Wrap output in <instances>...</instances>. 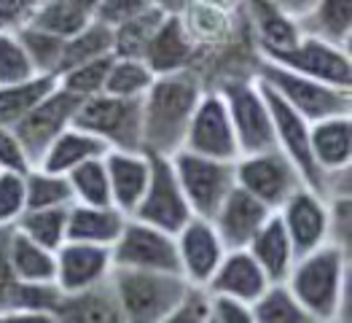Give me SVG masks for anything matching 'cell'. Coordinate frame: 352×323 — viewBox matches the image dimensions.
Segmentation results:
<instances>
[{
  "label": "cell",
  "instance_id": "30",
  "mask_svg": "<svg viewBox=\"0 0 352 323\" xmlns=\"http://www.w3.org/2000/svg\"><path fill=\"white\" fill-rule=\"evenodd\" d=\"M8 259L19 283H54V251L41 248L16 229L11 232Z\"/></svg>",
  "mask_w": 352,
  "mask_h": 323
},
{
  "label": "cell",
  "instance_id": "48",
  "mask_svg": "<svg viewBox=\"0 0 352 323\" xmlns=\"http://www.w3.org/2000/svg\"><path fill=\"white\" fill-rule=\"evenodd\" d=\"M38 0H0V32H19L30 25Z\"/></svg>",
  "mask_w": 352,
  "mask_h": 323
},
{
  "label": "cell",
  "instance_id": "1",
  "mask_svg": "<svg viewBox=\"0 0 352 323\" xmlns=\"http://www.w3.org/2000/svg\"><path fill=\"white\" fill-rule=\"evenodd\" d=\"M194 70H177L156 76L140 97L143 114V151L148 156H173L183 148L191 114L205 92Z\"/></svg>",
  "mask_w": 352,
  "mask_h": 323
},
{
  "label": "cell",
  "instance_id": "43",
  "mask_svg": "<svg viewBox=\"0 0 352 323\" xmlns=\"http://www.w3.org/2000/svg\"><path fill=\"white\" fill-rule=\"evenodd\" d=\"M148 3H153V0H97L91 19L102 22L105 28L116 30L124 22H129L132 17H138Z\"/></svg>",
  "mask_w": 352,
  "mask_h": 323
},
{
  "label": "cell",
  "instance_id": "12",
  "mask_svg": "<svg viewBox=\"0 0 352 323\" xmlns=\"http://www.w3.org/2000/svg\"><path fill=\"white\" fill-rule=\"evenodd\" d=\"M269 62H277L298 76L323 81L328 87L352 89V59L350 49H342L336 43H328L318 35H301V41L294 49L277 54V57H261Z\"/></svg>",
  "mask_w": 352,
  "mask_h": 323
},
{
  "label": "cell",
  "instance_id": "53",
  "mask_svg": "<svg viewBox=\"0 0 352 323\" xmlns=\"http://www.w3.org/2000/svg\"><path fill=\"white\" fill-rule=\"evenodd\" d=\"M331 323H347V321H331Z\"/></svg>",
  "mask_w": 352,
  "mask_h": 323
},
{
  "label": "cell",
  "instance_id": "31",
  "mask_svg": "<svg viewBox=\"0 0 352 323\" xmlns=\"http://www.w3.org/2000/svg\"><path fill=\"white\" fill-rule=\"evenodd\" d=\"M54 87L57 76H35L30 81L0 87V127L14 129Z\"/></svg>",
  "mask_w": 352,
  "mask_h": 323
},
{
  "label": "cell",
  "instance_id": "9",
  "mask_svg": "<svg viewBox=\"0 0 352 323\" xmlns=\"http://www.w3.org/2000/svg\"><path fill=\"white\" fill-rule=\"evenodd\" d=\"M113 269H140V272H170L177 269L175 235H167L156 227H148L138 218H126L121 235L111 245Z\"/></svg>",
  "mask_w": 352,
  "mask_h": 323
},
{
  "label": "cell",
  "instance_id": "13",
  "mask_svg": "<svg viewBox=\"0 0 352 323\" xmlns=\"http://www.w3.org/2000/svg\"><path fill=\"white\" fill-rule=\"evenodd\" d=\"M113 272L111 248L67 240L54 251V286L65 296L84 294L108 283Z\"/></svg>",
  "mask_w": 352,
  "mask_h": 323
},
{
  "label": "cell",
  "instance_id": "17",
  "mask_svg": "<svg viewBox=\"0 0 352 323\" xmlns=\"http://www.w3.org/2000/svg\"><path fill=\"white\" fill-rule=\"evenodd\" d=\"M177 248V269L180 278L191 286L205 291L207 280L212 278V272L218 269L226 248L221 242V237L215 232V227L207 218H191L180 232L175 235Z\"/></svg>",
  "mask_w": 352,
  "mask_h": 323
},
{
  "label": "cell",
  "instance_id": "44",
  "mask_svg": "<svg viewBox=\"0 0 352 323\" xmlns=\"http://www.w3.org/2000/svg\"><path fill=\"white\" fill-rule=\"evenodd\" d=\"M30 167H32V162H30L22 140L16 138V132L11 127H0V170L25 176Z\"/></svg>",
  "mask_w": 352,
  "mask_h": 323
},
{
  "label": "cell",
  "instance_id": "10",
  "mask_svg": "<svg viewBox=\"0 0 352 323\" xmlns=\"http://www.w3.org/2000/svg\"><path fill=\"white\" fill-rule=\"evenodd\" d=\"M132 218L143 221L148 227H156L167 235H177L194 218L191 207L177 186L170 156H151V178H148L146 194L140 205L135 207Z\"/></svg>",
  "mask_w": 352,
  "mask_h": 323
},
{
  "label": "cell",
  "instance_id": "27",
  "mask_svg": "<svg viewBox=\"0 0 352 323\" xmlns=\"http://www.w3.org/2000/svg\"><path fill=\"white\" fill-rule=\"evenodd\" d=\"M170 11H175V8L164 6V3H148L138 17H132L129 22L113 30V57H146V49L151 46L153 35L159 32Z\"/></svg>",
  "mask_w": 352,
  "mask_h": 323
},
{
  "label": "cell",
  "instance_id": "33",
  "mask_svg": "<svg viewBox=\"0 0 352 323\" xmlns=\"http://www.w3.org/2000/svg\"><path fill=\"white\" fill-rule=\"evenodd\" d=\"M14 229L46 251H57L62 242H67V207L25 210Z\"/></svg>",
  "mask_w": 352,
  "mask_h": 323
},
{
  "label": "cell",
  "instance_id": "16",
  "mask_svg": "<svg viewBox=\"0 0 352 323\" xmlns=\"http://www.w3.org/2000/svg\"><path fill=\"white\" fill-rule=\"evenodd\" d=\"M291 237L296 256H304L325 242H331V213L323 194L301 186L274 210Z\"/></svg>",
  "mask_w": 352,
  "mask_h": 323
},
{
  "label": "cell",
  "instance_id": "20",
  "mask_svg": "<svg viewBox=\"0 0 352 323\" xmlns=\"http://www.w3.org/2000/svg\"><path fill=\"white\" fill-rule=\"evenodd\" d=\"M102 162L111 183V205L124 216H132L146 194L151 178V156L146 151H108Z\"/></svg>",
  "mask_w": 352,
  "mask_h": 323
},
{
  "label": "cell",
  "instance_id": "51",
  "mask_svg": "<svg viewBox=\"0 0 352 323\" xmlns=\"http://www.w3.org/2000/svg\"><path fill=\"white\" fill-rule=\"evenodd\" d=\"M62 3L78 6V8H84V11H89V14H94V6H97V0H62Z\"/></svg>",
  "mask_w": 352,
  "mask_h": 323
},
{
  "label": "cell",
  "instance_id": "49",
  "mask_svg": "<svg viewBox=\"0 0 352 323\" xmlns=\"http://www.w3.org/2000/svg\"><path fill=\"white\" fill-rule=\"evenodd\" d=\"M0 323H62L57 313H43V310H14L0 315Z\"/></svg>",
  "mask_w": 352,
  "mask_h": 323
},
{
  "label": "cell",
  "instance_id": "29",
  "mask_svg": "<svg viewBox=\"0 0 352 323\" xmlns=\"http://www.w3.org/2000/svg\"><path fill=\"white\" fill-rule=\"evenodd\" d=\"M57 315L62 323H124L108 283L89 289L84 294L62 296Z\"/></svg>",
  "mask_w": 352,
  "mask_h": 323
},
{
  "label": "cell",
  "instance_id": "24",
  "mask_svg": "<svg viewBox=\"0 0 352 323\" xmlns=\"http://www.w3.org/2000/svg\"><path fill=\"white\" fill-rule=\"evenodd\" d=\"M248 253L264 269L269 283H285L288 280L291 267L296 262V251L277 213H272L264 221V227L253 235L250 245H248Z\"/></svg>",
  "mask_w": 352,
  "mask_h": 323
},
{
  "label": "cell",
  "instance_id": "34",
  "mask_svg": "<svg viewBox=\"0 0 352 323\" xmlns=\"http://www.w3.org/2000/svg\"><path fill=\"white\" fill-rule=\"evenodd\" d=\"M256 323H318L296 302L285 283H272L253 304Z\"/></svg>",
  "mask_w": 352,
  "mask_h": 323
},
{
  "label": "cell",
  "instance_id": "21",
  "mask_svg": "<svg viewBox=\"0 0 352 323\" xmlns=\"http://www.w3.org/2000/svg\"><path fill=\"white\" fill-rule=\"evenodd\" d=\"M309 151L318 170L331 176L350 173L352 167V116H331L309 124Z\"/></svg>",
  "mask_w": 352,
  "mask_h": 323
},
{
  "label": "cell",
  "instance_id": "52",
  "mask_svg": "<svg viewBox=\"0 0 352 323\" xmlns=\"http://www.w3.org/2000/svg\"><path fill=\"white\" fill-rule=\"evenodd\" d=\"M153 3H164V6H170V8H177V0H153Z\"/></svg>",
  "mask_w": 352,
  "mask_h": 323
},
{
  "label": "cell",
  "instance_id": "5",
  "mask_svg": "<svg viewBox=\"0 0 352 323\" xmlns=\"http://www.w3.org/2000/svg\"><path fill=\"white\" fill-rule=\"evenodd\" d=\"M73 127L102 140L108 151H143V114L140 97L97 94L78 103Z\"/></svg>",
  "mask_w": 352,
  "mask_h": 323
},
{
  "label": "cell",
  "instance_id": "2",
  "mask_svg": "<svg viewBox=\"0 0 352 323\" xmlns=\"http://www.w3.org/2000/svg\"><path fill=\"white\" fill-rule=\"evenodd\" d=\"M347 248L339 242H325L304 256H296L285 286L296 296V302L312 315V321H347Z\"/></svg>",
  "mask_w": 352,
  "mask_h": 323
},
{
  "label": "cell",
  "instance_id": "32",
  "mask_svg": "<svg viewBox=\"0 0 352 323\" xmlns=\"http://www.w3.org/2000/svg\"><path fill=\"white\" fill-rule=\"evenodd\" d=\"M102 57H113V30L105 28L97 19H91L87 28L78 30L76 35H70L62 43L59 73L67 70V67H76V65L94 62V59H102Z\"/></svg>",
  "mask_w": 352,
  "mask_h": 323
},
{
  "label": "cell",
  "instance_id": "36",
  "mask_svg": "<svg viewBox=\"0 0 352 323\" xmlns=\"http://www.w3.org/2000/svg\"><path fill=\"white\" fill-rule=\"evenodd\" d=\"M89 22H91L89 11L78 8V6H70V3H62V0H38V8L30 19V25L46 30L62 41H67L70 35L84 30Z\"/></svg>",
  "mask_w": 352,
  "mask_h": 323
},
{
  "label": "cell",
  "instance_id": "40",
  "mask_svg": "<svg viewBox=\"0 0 352 323\" xmlns=\"http://www.w3.org/2000/svg\"><path fill=\"white\" fill-rule=\"evenodd\" d=\"M108 67H111V57L67 67V70H62L57 76V87L62 92H67V94H73L76 100H89V97L105 94Z\"/></svg>",
  "mask_w": 352,
  "mask_h": 323
},
{
  "label": "cell",
  "instance_id": "54",
  "mask_svg": "<svg viewBox=\"0 0 352 323\" xmlns=\"http://www.w3.org/2000/svg\"><path fill=\"white\" fill-rule=\"evenodd\" d=\"M210 323H212V321H210Z\"/></svg>",
  "mask_w": 352,
  "mask_h": 323
},
{
  "label": "cell",
  "instance_id": "18",
  "mask_svg": "<svg viewBox=\"0 0 352 323\" xmlns=\"http://www.w3.org/2000/svg\"><path fill=\"white\" fill-rule=\"evenodd\" d=\"M269 216H272L269 207L261 205L248 191H242L239 186H234L226 194V200L221 202V207L212 213L210 224L215 227V232H218L226 251H242V248L250 245L253 235L264 227Z\"/></svg>",
  "mask_w": 352,
  "mask_h": 323
},
{
  "label": "cell",
  "instance_id": "15",
  "mask_svg": "<svg viewBox=\"0 0 352 323\" xmlns=\"http://www.w3.org/2000/svg\"><path fill=\"white\" fill-rule=\"evenodd\" d=\"M78 103L81 100H76L73 94L54 87L30 111L28 116L14 127L16 138L22 140V146L28 151L32 167L43 156V151L52 146L67 127H73V116L78 111Z\"/></svg>",
  "mask_w": 352,
  "mask_h": 323
},
{
  "label": "cell",
  "instance_id": "46",
  "mask_svg": "<svg viewBox=\"0 0 352 323\" xmlns=\"http://www.w3.org/2000/svg\"><path fill=\"white\" fill-rule=\"evenodd\" d=\"M11 232H14V227H0V315H6L11 310V296H14V289L19 283L14 269H11V259H8Z\"/></svg>",
  "mask_w": 352,
  "mask_h": 323
},
{
  "label": "cell",
  "instance_id": "50",
  "mask_svg": "<svg viewBox=\"0 0 352 323\" xmlns=\"http://www.w3.org/2000/svg\"><path fill=\"white\" fill-rule=\"evenodd\" d=\"M272 6H277L280 11H285L288 17H294V19H304L307 14H309V8L315 6V0H269Z\"/></svg>",
  "mask_w": 352,
  "mask_h": 323
},
{
  "label": "cell",
  "instance_id": "45",
  "mask_svg": "<svg viewBox=\"0 0 352 323\" xmlns=\"http://www.w3.org/2000/svg\"><path fill=\"white\" fill-rule=\"evenodd\" d=\"M159 323H210V296L199 289H191L188 296Z\"/></svg>",
  "mask_w": 352,
  "mask_h": 323
},
{
  "label": "cell",
  "instance_id": "47",
  "mask_svg": "<svg viewBox=\"0 0 352 323\" xmlns=\"http://www.w3.org/2000/svg\"><path fill=\"white\" fill-rule=\"evenodd\" d=\"M210 321L212 323H256L253 307L236 299L210 296Z\"/></svg>",
  "mask_w": 352,
  "mask_h": 323
},
{
  "label": "cell",
  "instance_id": "38",
  "mask_svg": "<svg viewBox=\"0 0 352 323\" xmlns=\"http://www.w3.org/2000/svg\"><path fill=\"white\" fill-rule=\"evenodd\" d=\"M25 191H28V210L73 205V191H70L67 178L46 173L41 167H30L25 173Z\"/></svg>",
  "mask_w": 352,
  "mask_h": 323
},
{
  "label": "cell",
  "instance_id": "11",
  "mask_svg": "<svg viewBox=\"0 0 352 323\" xmlns=\"http://www.w3.org/2000/svg\"><path fill=\"white\" fill-rule=\"evenodd\" d=\"M183 148L191 154L207 156V159H218V162H236L239 159L234 127H232L226 103L218 94V89L202 92V97L191 114V121H188Z\"/></svg>",
  "mask_w": 352,
  "mask_h": 323
},
{
  "label": "cell",
  "instance_id": "6",
  "mask_svg": "<svg viewBox=\"0 0 352 323\" xmlns=\"http://www.w3.org/2000/svg\"><path fill=\"white\" fill-rule=\"evenodd\" d=\"M218 94L226 103V111L232 118L236 135V146L239 156L242 154H256L274 146V129H272V114L266 105L264 89L253 79V73L248 76H226L218 87Z\"/></svg>",
  "mask_w": 352,
  "mask_h": 323
},
{
  "label": "cell",
  "instance_id": "7",
  "mask_svg": "<svg viewBox=\"0 0 352 323\" xmlns=\"http://www.w3.org/2000/svg\"><path fill=\"white\" fill-rule=\"evenodd\" d=\"M177 186L197 218H212L226 194L234 189V162H218L180 148L170 156Z\"/></svg>",
  "mask_w": 352,
  "mask_h": 323
},
{
  "label": "cell",
  "instance_id": "39",
  "mask_svg": "<svg viewBox=\"0 0 352 323\" xmlns=\"http://www.w3.org/2000/svg\"><path fill=\"white\" fill-rule=\"evenodd\" d=\"M16 38L25 46L30 65L38 76H57L59 62H62V43H65L62 38L35 28V25H25L16 32Z\"/></svg>",
  "mask_w": 352,
  "mask_h": 323
},
{
  "label": "cell",
  "instance_id": "41",
  "mask_svg": "<svg viewBox=\"0 0 352 323\" xmlns=\"http://www.w3.org/2000/svg\"><path fill=\"white\" fill-rule=\"evenodd\" d=\"M38 73L32 70L25 46L19 43L16 32H0V87L30 81Z\"/></svg>",
  "mask_w": 352,
  "mask_h": 323
},
{
  "label": "cell",
  "instance_id": "14",
  "mask_svg": "<svg viewBox=\"0 0 352 323\" xmlns=\"http://www.w3.org/2000/svg\"><path fill=\"white\" fill-rule=\"evenodd\" d=\"M264 89V87H261ZM266 105L272 114V129H274V146L280 148L298 170V176L304 180L307 189L318 191L325 197V178L318 170L312 151H309V121L298 116L296 111H291L277 94H272L269 89H264Z\"/></svg>",
  "mask_w": 352,
  "mask_h": 323
},
{
  "label": "cell",
  "instance_id": "4",
  "mask_svg": "<svg viewBox=\"0 0 352 323\" xmlns=\"http://www.w3.org/2000/svg\"><path fill=\"white\" fill-rule=\"evenodd\" d=\"M108 286L124 323H159L191 291L180 275L140 269H113Z\"/></svg>",
  "mask_w": 352,
  "mask_h": 323
},
{
  "label": "cell",
  "instance_id": "42",
  "mask_svg": "<svg viewBox=\"0 0 352 323\" xmlns=\"http://www.w3.org/2000/svg\"><path fill=\"white\" fill-rule=\"evenodd\" d=\"M28 210L25 176L0 170V227H14Z\"/></svg>",
  "mask_w": 352,
  "mask_h": 323
},
{
  "label": "cell",
  "instance_id": "8",
  "mask_svg": "<svg viewBox=\"0 0 352 323\" xmlns=\"http://www.w3.org/2000/svg\"><path fill=\"white\" fill-rule=\"evenodd\" d=\"M234 183L256 197L272 213L304 186V180L294 167V162L280 148H266L256 154H242L234 162Z\"/></svg>",
  "mask_w": 352,
  "mask_h": 323
},
{
  "label": "cell",
  "instance_id": "35",
  "mask_svg": "<svg viewBox=\"0 0 352 323\" xmlns=\"http://www.w3.org/2000/svg\"><path fill=\"white\" fill-rule=\"evenodd\" d=\"M65 178L70 183L76 205H111V183H108V170L102 156L73 167Z\"/></svg>",
  "mask_w": 352,
  "mask_h": 323
},
{
  "label": "cell",
  "instance_id": "25",
  "mask_svg": "<svg viewBox=\"0 0 352 323\" xmlns=\"http://www.w3.org/2000/svg\"><path fill=\"white\" fill-rule=\"evenodd\" d=\"M129 216L113 205H73L67 207V240L111 248L121 235Z\"/></svg>",
  "mask_w": 352,
  "mask_h": 323
},
{
  "label": "cell",
  "instance_id": "37",
  "mask_svg": "<svg viewBox=\"0 0 352 323\" xmlns=\"http://www.w3.org/2000/svg\"><path fill=\"white\" fill-rule=\"evenodd\" d=\"M153 73L143 59L132 57H111V67H108V79H105V94L113 97H143L151 84H153Z\"/></svg>",
  "mask_w": 352,
  "mask_h": 323
},
{
  "label": "cell",
  "instance_id": "3",
  "mask_svg": "<svg viewBox=\"0 0 352 323\" xmlns=\"http://www.w3.org/2000/svg\"><path fill=\"white\" fill-rule=\"evenodd\" d=\"M250 73L261 87L277 94L291 111H296L309 124L331 116H352V89L328 87L323 81L298 76L294 70L261 57L256 59Z\"/></svg>",
  "mask_w": 352,
  "mask_h": 323
},
{
  "label": "cell",
  "instance_id": "19",
  "mask_svg": "<svg viewBox=\"0 0 352 323\" xmlns=\"http://www.w3.org/2000/svg\"><path fill=\"white\" fill-rule=\"evenodd\" d=\"M269 286L272 283L266 280L264 269L256 264V259L248 253V248H242V251H226L223 253L218 269L207 280L205 294L253 304Z\"/></svg>",
  "mask_w": 352,
  "mask_h": 323
},
{
  "label": "cell",
  "instance_id": "28",
  "mask_svg": "<svg viewBox=\"0 0 352 323\" xmlns=\"http://www.w3.org/2000/svg\"><path fill=\"white\" fill-rule=\"evenodd\" d=\"M307 35H318L342 49H352V0H315L298 22Z\"/></svg>",
  "mask_w": 352,
  "mask_h": 323
},
{
  "label": "cell",
  "instance_id": "22",
  "mask_svg": "<svg viewBox=\"0 0 352 323\" xmlns=\"http://www.w3.org/2000/svg\"><path fill=\"white\" fill-rule=\"evenodd\" d=\"M242 3H245L253 38L258 43V57H277L301 41L304 30L298 25V19L288 17L269 0H242Z\"/></svg>",
  "mask_w": 352,
  "mask_h": 323
},
{
  "label": "cell",
  "instance_id": "23",
  "mask_svg": "<svg viewBox=\"0 0 352 323\" xmlns=\"http://www.w3.org/2000/svg\"><path fill=\"white\" fill-rule=\"evenodd\" d=\"M194 52H197V43L188 35V30L175 8L167 14L159 32L153 35L143 62L151 67L153 76H167V73H177V70H191Z\"/></svg>",
  "mask_w": 352,
  "mask_h": 323
},
{
  "label": "cell",
  "instance_id": "26",
  "mask_svg": "<svg viewBox=\"0 0 352 323\" xmlns=\"http://www.w3.org/2000/svg\"><path fill=\"white\" fill-rule=\"evenodd\" d=\"M105 154H108V146L102 140H97L94 135H89L78 127H67L57 140L43 151V156L35 162V167H41L46 173L67 176L73 167L84 165L89 159H100Z\"/></svg>",
  "mask_w": 352,
  "mask_h": 323
}]
</instances>
